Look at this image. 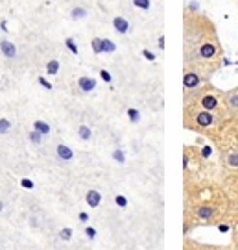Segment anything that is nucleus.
I'll list each match as a JSON object with an SVG mask.
<instances>
[{
    "label": "nucleus",
    "instance_id": "obj_1",
    "mask_svg": "<svg viewBox=\"0 0 238 250\" xmlns=\"http://www.w3.org/2000/svg\"><path fill=\"white\" fill-rule=\"evenodd\" d=\"M220 58V45L216 41V37H207L203 39L200 45L196 46L194 50L186 52V65L194 63V69L200 63H212Z\"/></svg>",
    "mask_w": 238,
    "mask_h": 250
},
{
    "label": "nucleus",
    "instance_id": "obj_2",
    "mask_svg": "<svg viewBox=\"0 0 238 250\" xmlns=\"http://www.w3.org/2000/svg\"><path fill=\"white\" fill-rule=\"evenodd\" d=\"M216 117H214V111H207V109H196L192 113V126L198 128V130H209L212 125H214Z\"/></svg>",
    "mask_w": 238,
    "mask_h": 250
},
{
    "label": "nucleus",
    "instance_id": "obj_3",
    "mask_svg": "<svg viewBox=\"0 0 238 250\" xmlns=\"http://www.w3.org/2000/svg\"><path fill=\"white\" fill-rule=\"evenodd\" d=\"M201 74L196 71V69H186L185 74H183V87H185V93H194V91L200 89L201 85Z\"/></svg>",
    "mask_w": 238,
    "mask_h": 250
},
{
    "label": "nucleus",
    "instance_id": "obj_4",
    "mask_svg": "<svg viewBox=\"0 0 238 250\" xmlns=\"http://www.w3.org/2000/svg\"><path fill=\"white\" fill-rule=\"evenodd\" d=\"M194 219L198 221H201V223H214V219H216V209H214V206L211 204H200L194 208Z\"/></svg>",
    "mask_w": 238,
    "mask_h": 250
},
{
    "label": "nucleus",
    "instance_id": "obj_5",
    "mask_svg": "<svg viewBox=\"0 0 238 250\" xmlns=\"http://www.w3.org/2000/svg\"><path fill=\"white\" fill-rule=\"evenodd\" d=\"M198 104H200L201 109H207V111H216V109L220 107V99H218V95H214V93H211V91H207V93L200 95Z\"/></svg>",
    "mask_w": 238,
    "mask_h": 250
},
{
    "label": "nucleus",
    "instance_id": "obj_6",
    "mask_svg": "<svg viewBox=\"0 0 238 250\" xmlns=\"http://www.w3.org/2000/svg\"><path fill=\"white\" fill-rule=\"evenodd\" d=\"M225 106H227L231 115L238 117V87L225 93Z\"/></svg>",
    "mask_w": 238,
    "mask_h": 250
},
{
    "label": "nucleus",
    "instance_id": "obj_7",
    "mask_svg": "<svg viewBox=\"0 0 238 250\" xmlns=\"http://www.w3.org/2000/svg\"><path fill=\"white\" fill-rule=\"evenodd\" d=\"M78 87L81 93H92V91L98 87V82H96V78H92V76H79Z\"/></svg>",
    "mask_w": 238,
    "mask_h": 250
},
{
    "label": "nucleus",
    "instance_id": "obj_8",
    "mask_svg": "<svg viewBox=\"0 0 238 250\" xmlns=\"http://www.w3.org/2000/svg\"><path fill=\"white\" fill-rule=\"evenodd\" d=\"M0 52L8 60H15L17 58V46H15V43H11L9 39H2L0 41Z\"/></svg>",
    "mask_w": 238,
    "mask_h": 250
},
{
    "label": "nucleus",
    "instance_id": "obj_9",
    "mask_svg": "<svg viewBox=\"0 0 238 250\" xmlns=\"http://www.w3.org/2000/svg\"><path fill=\"white\" fill-rule=\"evenodd\" d=\"M113 28H115L116 34L126 36V34L129 32L131 24H129V21H128L126 17H122V15H116V17H113Z\"/></svg>",
    "mask_w": 238,
    "mask_h": 250
},
{
    "label": "nucleus",
    "instance_id": "obj_10",
    "mask_svg": "<svg viewBox=\"0 0 238 250\" xmlns=\"http://www.w3.org/2000/svg\"><path fill=\"white\" fill-rule=\"evenodd\" d=\"M55 152H57V158H59L61 161H72L74 160V150H72L69 145L59 143L57 145V148H55Z\"/></svg>",
    "mask_w": 238,
    "mask_h": 250
},
{
    "label": "nucleus",
    "instance_id": "obj_11",
    "mask_svg": "<svg viewBox=\"0 0 238 250\" xmlns=\"http://www.w3.org/2000/svg\"><path fill=\"white\" fill-rule=\"evenodd\" d=\"M85 202H87V206H91V208H98L100 202H102V195H100V191H96V189L87 191V195H85Z\"/></svg>",
    "mask_w": 238,
    "mask_h": 250
},
{
    "label": "nucleus",
    "instance_id": "obj_12",
    "mask_svg": "<svg viewBox=\"0 0 238 250\" xmlns=\"http://www.w3.org/2000/svg\"><path fill=\"white\" fill-rule=\"evenodd\" d=\"M59 71H61V63H59L57 58H52V60H48V62H46V74L55 76Z\"/></svg>",
    "mask_w": 238,
    "mask_h": 250
},
{
    "label": "nucleus",
    "instance_id": "obj_13",
    "mask_svg": "<svg viewBox=\"0 0 238 250\" xmlns=\"http://www.w3.org/2000/svg\"><path fill=\"white\" fill-rule=\"evenodd\" d=\"M87 15H89V11H87V8H83V6H76V8L71 9L72 21H83Z\"/></svg>",
    "mask_w": 238,
    "mask_h": 250
},
{
    "label": "nucleus",
    "instance_id": "obj_14",
    "mask_svg": "<svg viewBox=\"0 0 238 250\" xmlns=\"http://www.w3.org/2000/svg\"><path fill=\"white\" fill-rule=\"evenodd\" d=\"M32 128H34V130H37L39 134H43V135H48V134H50V125H48L46 121H41V119L34 121Z\"/></svg>",
    "mask_w": 238,
    "mask_h": 250
},
{
    "label": "nucleus",
    "instance_id": "obj_15",
    "mask_svg": "<svg viewBox=\"0 0 238 250\" xmlns=\"http://www.w3.org/2000/svg\"><path fill=\"white\" fill-rule=\"evenodd\" d=\"M78 135L81 141H91V139H92V132H91V128L85 125H81L78 128Z\"/></svg>",
    "mask_w": 238,
    "mask_h": 250
},
{
    "label": "nucleus",
    "instance_id": "obj_16",
    "mask_svg": "<svg viewBox=\"0 0 238 250\" xmlns=\"http://www.w3.org/2000/svg\"><path fill=\"white\" fill-rule=\"evenodd\" d=\"M91 48L94 54H104V43H102V37H92L91 39Z\"/></svg>",
    "mask_w": 238,
    "mask_h": 250
},
{
    "label": "nucleus",
    "instance_id": "obj_17",
    "mask_svg": "<svg viewBox=\"0 0 238 250\" xmlns=\"http://www.w3.org/2000/svg\"><path fill=\"white\" fill-rule=\"evenodd\" d=\"M65 46H67V50L71 54H74V56L79 54V48H78V45H76V39H74V37H67V39H65Z\"/></svg>",
    "mask_w": 238,
    "mask_h": 250
},
{
    "label": "nucleus",
    "instance_id": "obj_18",
    "mask_svg": "<svg viewBox=\"0 0 238 250\" xmlns=\"http://www.w3.org/2000/svg\"><path fill=\"white\" fill-rule=\"evenodd\" d=\"M102 43H104V54L116 52V45L109 39V37H102Z\"/></svg>",
    "mask_w": 238,
    "mask_h": 250
},
{
    "label": "nucleus",
    "instance_id": "obj_19",
    "mask_svg": "<svg viewBox=\"0 0 238 250\" xmlns=\"http://www.w3.org/2000/svg\"><path fill=\"white\" fill-rule=\"evenodd\" d=\"M43 137H44V135L39 134V132H37V130H34V128H32V132L28 134V139H30V143H34V145H41V143H43Z\"/></svg>",
    "mask_w": 238,
    "mask_h": 250
},
{
    "label": "nucleus",
    "instance_id": "obj_20",
    "mask_svg": "<svg viewBox=\"0 0 238 250\" xmlns=\"http://www.w3.org/2000/svg\"><path fill=\"white\" fill-rule=\"evenodd\" d=\"M133 6L142 11H148L151 8V0H133Z\"/></svg>",
    "mask_w": 238,
    "mask_h": 250
},
{
    "label": "nucleus",
    "instance_id": "obj_21",
    "mask_svg": "<svg viewBox=\"0 0 238 250\" xmlns=\"http://www.w3.org/2000/svg\"><path fill=\"white\" fill-rule=\"evenodd\" d=\"M9 130H11V123H9V119L2 117V119H0V134L6 135V134H9Z\"/></svg>",
    "mask_w": 238,
    "mask_h": 250
},
{
    "label": "nucleus",
    "instance_id": "obj_22",
    "mask_svg": "<svg viewBox=\"0 0 238 250\" xmlns=\"http://www.w3.org/2000/svg\"><path fill=\"white\" fill-rule=\"evenodd\" d=\"M111 158H113L116 163H120V165H122V163H126V154H124V150H120V148H115V150H113V154H111Z\"/></svg>",
    "mask_w": 238,
    "mask_h": 250
},
{
    "label": "nucleus",
    "instance_id": "obj_23",
    "mask_svg": "<svg viewBox=\"0 0 238 250\" xmlns=\"http://www.w3.org/2000/svg\"><path fill=\"white\" fill-rule=\"evenodd\" d=\"M225 161H227V165H229V167L238 169V152H231L229 156L225 158Z\"/></svg>",
    "mask_w": 238,
    "mask_h": 250
},
{
    "label": "nucleus",
    "instance_id": "obj_24",
    "mask_svg": "<svg viewBox=\"0 0 238 250\" xmlns=\"http://www.w3.org/2000/svg\"><path fill=\"white\" fill-rule=\"evenodd\" d=\"M128 117H129L131 123H139V121H141V111L135 109V107H129V109H128Z\"/></svg>",
    "mask_w": 238,
    "mask_h": 250
},
{
    "label": "nucleus",
    "instance_id": "obj_25",
    "mask_svg": "<svg viewBox=\"0 0 238 250\" xmlns=\"http://www.w3.org/2000/svg\"><path fill=\"white\" fill-rule=\"evenodd\" d=\"M59 237H61V241H71L72 239V228L65 226L61 232H59Z\"/></svg>",
    "mask_w": 238,
    "mask_h": 250
},
{
    "label": "nucleus",
    "instance_id": "obj_26",
    "mask_svg": "<svg viewBox=\"0 0 238 250\" xmlns=\"http://www.w3.org/2000/svg\"><path fill=\"white\" fill-rule=\"evenodd\" d=\"M37 82H39V85H41V87H44L46 91H52V89H54L52 83H50V82L46 80L44 76H39V78H37Z\"/></svg>",
    "mask_w": 238,
    "mask_h": 250
},
{
    "label": "nucleus",
    "instance_id": "obj_27",
    "mask_svg": "<svg viewBox=\"0 0 238 250\" xmlns=\"http://www.w3.org/2000/svg\"><path fill=\"white\" fill-rule=\"evenodd\" d=\"M100 78L106 82V83H111V82H113V76H111V72L106 71V69H100Z\"/></svg>",
    "mask_w": 238,
    "mask_h": 250
},
{
    "label": "nucleus",
    "instance_id": "obj_28",
    "mask_svg": "<svg viewBox=\"0 0 238 250\" xmlns=\"http://www.w3.org/2000/svg\"><path fill=\"white\" fill-rule=\"evenodd\" d=\"M85 235H87V239L94 241V239H96V228H92V226H87V228H85Z\"/></svg>",
    "mask_w": 238,
    "mask_h": 250
},
{
    "label": "nucleus",
    "instance_id": "obj_29",
    "mask_svg": "<svg viewBox=\"0 0 238 250\" xmlns=\"http://www.w3.org/2000/svg\"><path fill=\"white\" fill-rule=\"evenodd\" d=\"M115 204L118 206V208H126V206H128V198L124 197V195H116V197H115Z\"/></svg>",
    "mask_w": 238,
    "mask_h": 250
},
{
    "label": "nucleus",
    "instance_id": "obj_30",
    "mask_svg": "<svg viewBox=\"0 0 238 250\" xmlns=\"http://www.w3.org/2000/svg\"><path fill=\"white\" fill-rule=\"evenodd\" d=\"M20 188H24V189H28V191H30V189L36 188V184H34L30 178H22V180H20Z\"/></svg>",
    "mask_w": 238,
    "mask_h": 250
},
{
    "label": "nucleus",
    "instance_id": "obj_31",
    "mask_svg": "<svg viewBox=\"0 0 238 250\" xmlns=\"http://www.w3.org/2000/svg\"><path fill=\"white\" fill-rule=\"evenodd\" d=\"M142 56H144V60H148V62H155V54L148 50V48H144L142 50Z\"/></svg>",
    "mask_w": 238,
    "mask_h": 250
},
{
    "label": "nucleus",
    "instance_id": "obj_32",
    "mask_svg": "<svg viewBox=\"0 0 238 250\" xmlns=\"http://www.w3.org/2000/svg\"><path fill=\"white\" fill-rule=\"evenodd\" d=\"M211 154H212V148H211V146H203V150H201V156H203V158H209Z\"/></svg>",
    "mask_w": 238,
    "mask_h": 250
},
{
    "label": "nucleus",
    "instance_id": "obj_33",
    "mask_svg": "<svg viewBox=\"0 0 238 250\" xmlns=\"http://www.w3.org/2000/svg\"><path fill=\"white\" fill-rule=\"evenodd\" d=\"M78 219L81 221V223H87V221H89V213H85V211H81V213L78 215Z\"/></svg>",
    "mask_w": 238,
    "mask_h": 250
},
{
    "label": "nucleus",
    "instance_id": "obj_34",
    "mask_svg": "<svg viewBox=\"0 0 238 250\" xmlns=\"http://www.w3.org/2000/svg\"><path fill=\"white\" fill-rule=\"evenodd\" d=\"M157 46H159V48H161V50H165V36H159Z\"/></svg>",
    "mask_w": 238,
    "mask_h": 250
},
{
    "label": "nucleus",
    "instance_id": "obj_35",
    "mask_svg": "<svg viewBox=\"0 0 238 250\" xmlns=\"http://www.w3.org/2000/svg\"><path fill=\"white\" fill-rule=\"evenodd\" d=\"M0 30H2V32H8V21H6V19L0 22Z\"/></svg>",
    "mask_w": 238,
    "mask_h": 250
},
{
    "label": "nucleus",
    "instance_id": "obj_36",
    "mask_svg": "<svg viewBox=\"0 0 238 250\" xmlns=\"http://www.w3.org/2000/svg\"><path fill=\"white\" fill-rule=\"evenodd\" d=\"M218 230H220V232H227V230H229V226H227V224H220V226H218Z\"/></svg>",
    "mask_w": 238,
    "mask_h": 250
},
{
    "label": "nucleus",
    "instance_id": "obj_37",
    "mask_svg": "<svg viewBox=\"0 0 238 250\" xmlns=\"http://www.w3.org/2000/svg\"><path fill=\"white\" fill-rule=\"evenodd\" d=\"M4 208H6V204H4V202H2V200H0V213H2V211H4Z\"/></svg>",
    "mask_w": 238,
    "mask_h": 250
},
{
    "label": "nucleus",
    "instance_id": "obj_38",
    "mask_svg": "<svg viewBox=\"0 0 238 250\" xmlns=\"http://www.w3.org/2000/svg\"><path fill=\"white\" fill-rule=\"evenodd\" d=\"M237 241H238V230H237Z\"/></svg>",
    "mask_w": 238,
    "mask_h": 250
},
{
    "label": "nucleus",
    "instance_id": "obj_39",
    "mask_svg": "<svg viewBox=\"0 0 238 250\" xmlns=\"http://www.w3.org/2000/svg\"><path fill=\"white\" fill-rule=\"evenodd\" d=\"M237 65H238V62H237Z\"/></svg>",
    "mask_w": 238,
    "mask_h": 250
},
{
    "label": "nucleus",
    "instance_id": "obj_40",
    "mask_svg": "<svg viewBox=\"0 0 238 250\" xmlns=\"http://www.w3.org/2000/svg\"><path fill=\"white\" fill-rule=\"evenodd\" d=\"M0 32H2V30H0Z\"/></svg>",
    "mask_w": 238,
    "mask_h": 250
}]
</instances>
